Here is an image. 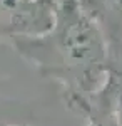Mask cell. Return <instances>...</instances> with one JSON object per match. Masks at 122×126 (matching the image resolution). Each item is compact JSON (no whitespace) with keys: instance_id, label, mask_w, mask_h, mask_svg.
Here are the masks:
<instances>
[{"instance_id":"cell-2","label":"cell","mask_w":122,"mask_h":126,"mask_svg":"<svg viewBox=\"0 0 122 126\" xmlns=\"http://www.w3.org/2000/svg\"><path fill=\"white\" fill-rule=\"evenodd\" d=\"M55 0H0V40L35 37L54 24Z\"/></svg>"},{"instance_id":"cell-6","label":"cell","mask_w":122,"mask_h":126,"mask_svg":"<svg viewBox=\"0 0 122 126\" xmlns=\"http://www.w3.org/2000/svg\"><path fill=\"white\" fill-rule=\"evenodd\" d=\"M0 126H28V125H0Z\"/></svg>"},{"instance_id":"cell-5","label":"cell","mask_w":122,"mask_h":126,"mask_svg":"<svg viewBox=\"0 0 122 126\" xmlns=\"http://www.w3.org/2000/svg\"><path fill=\"white\" fill-rule=\"evenodd\" d=\"M107 74L122 81V40L107 46Z\"/></svg>"},{"instance_id":"cell-3","label":"cell","mask_w":122,"mask_h":126,"mask_svg":"<svg viewBox=\"0 0 122 126\" xmlns=\"http://www.w3.org/2000/svg\"><path fill=\"white\" fill-rule=\"evenodd\" d=\"M82 116L85 126H122V81L107 74L102 86L89 97Z\"/></svg>"},{"instance_id":"cell-1","label":"cell","mask_w":122,"mask_h":126,"mask_svg":"<svg viewBox=\"0 0 122 126\" xmlns=\"http://www.w3.org/2000/svg\"><path fill=\"white\" fill-rule=\"evenodd\" d=\"M10 46L42 78L54 81L65 106L79 114L107 78V42L79 0H55L52 27Z\"/></svg>"},{"instance_id":"cell-4","label":"cell","mask_w":122,"mask_h":126,"mask_svg":"<svg viewBox=\"0 0 122 126\" xmlns=\"http://www.w3.org/2000/svg\"><path fill=\"white\" fill-rule=\"evenodd\" d=\"M109 44L122 40V0H79Z\"/></svg>"}]
</instances>
